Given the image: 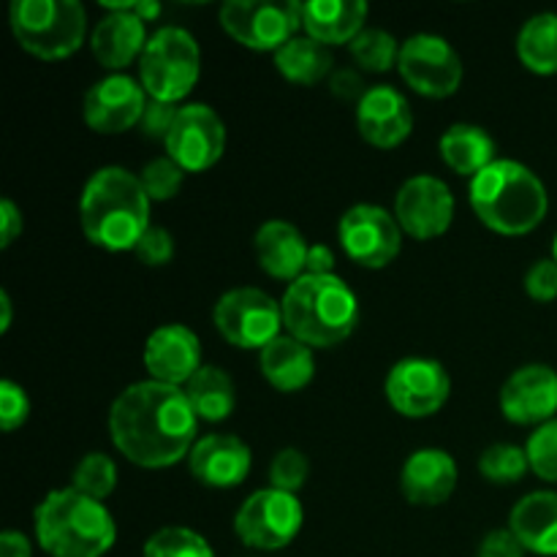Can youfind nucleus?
Wrapping results in <instances>:
<instances>
[{"label":"nucleus","instance_id":"f257e3e1","mask_svg":"<svg viewBox=\"0 0 557 557\" xmlns=\"http://www.w3.org/2000/svg\"><path fill=\"white\" fill-rule=\"evenodd\" d=\"M196 433L199 417L185 389L161 381L125 386L109 408L112 444L139 468H169L188 460Z\"/></svg>","mask_w":557,"mask_h":557},{"label":"nucleus","instance_id":"f03ea898","mask_svg":"<svg viewBox=\"0 0 557 557\" xmlns=\"http://www.w3.org/2000/svg\"><path fill=\"white\" fill-rule=\"evenodd\" d=\"M150 196L139 174L123 166H101L79 196V223L85 237L103 250H134L150 223Z\"/></svg>","mask_w":557,"mask_h":557},{"label":"nucleus","instance_id":"7ed1b4c3","mask_svg":"<svg viewBox=\"0 0 557 557\" xmlns=\"http://www.w3.org/2000/svg\"><path fill=\"white\" fill-rule=\"evenodd\" d=\"M468 199L479 221L506 237L531 234L542 226L549 210L547 185L531 166L515 158H498L471 177Z\"/></svg>","mask_w":557,"mask_h":557},{"label":"nucleus","instance_id":"20e7f679","mask_svg":"<svg viewBox=\"0 0 557 557\" xmlns=\"http://www.w3.org/2000/svg\"><path fill=\"white\" fill-rule=\"evenodd\" d=\"M38 547L52 557H103L117 542V525L103 500L74 487L52 490L33 511Z\"/></svg>","mask_w":557,"mask_h":557},{"label":"nucleus","instance_id":"39448f33","mask_svg":"<svg viewBox=\"0 0 557 557\" xmlns=\"http://www.w3.org/2000/svg\"><path fill=\"white\" fill-rule=\"evenodd\" d=\"M283 326L310 348L348 341L359 324L357 294L337 275H302L288 283L281 299Z\"/></svg>","mask_w":557,"mask_h":557},{"label":"nucleus","instance_id":"423d86ee","mask_svg":"<svg viewBox=\"0 0 557 557\" xmlns=\"http://www.w3.org/2000/svg\"><path fill=\"white\" fill-rule=\"evenodd\" d=\"M9 22L20 47L41 60L71 58L87 36V11L79 0H14Z\"/></svg>","mask_w":557,"mask_h":557},{"label":"nucleus","instance_id":"0eeeda50","mask_svg":"<svg viewBox=\"0 0 557 557\" xmlns=\"http://www.w3.org/2000/svg\"><path fill=\"white\" fill-rule=\"evenodd\" d=\"M201 74L199 41L185 27H158L139 58V82L156 101L177 103L196 87Z\"/></svg>","mask_w":557,"mask_h":557},{"label":"nucleus","instance_id":"6e6552de","mask_svg":"<svg viewBox=\"0 0 557 557\" xmlns=\"http://www.w3.org/2000/svg\"><path fill=\"white\" fill-rule=\"evenodd\" d=\"M305 522V509L297 495L283 493V490L264 487L256 490L245 498V504L234 517V531L239 542L250 549L261 553H275L288 547L299 536Z\"/></svg>","mask_w":557,"mask_h":557},{"label":"nucleus","instance_id":"1a4fd4ad","mask_svg":"<svg viewBox=\"0 0 557 557\" xmlns=\"http://www.w3.org/2000/svg\"><path fill=\"white\" fill-rule=\"evenodd\" d=\"M221 25L243 47L275 54L302 27L299 0H226Z\"/></svg>","mask_w":557,"mask_h":557},{"label":"nucleus","instance_id":"9d476101","mask_svg":"<svg viewBox=\"0 0 557 557\" xmlns=\"http://www.w3.org/2000/svg\"><path fill=\"white\" fill-rule=\"evenodd\" d=\"M212 324L223 341L237 348H264L283 335L281 302L253 286H239L223 294L212 308Z\"/></svg>","mask_w":557,"mask_h":557},{"label":"nucleus","instance_id":"9b49d317","mask_svg":"<svg viewBox=\"0 0 557 557\" xmlns=\"http://www.w3.org/2000/svg\"><path fill=\"white\" fill-rule=\"evenodd\" d=\"M403 228L389 210L379 205H354L337 223V239L351 261L368 270H384L400 256Z\"/></svg>","mask_w":557,"mask_h":557},{"label":"nucleus","instance_id":"f8f14e48","mask_svg":"<svg viewBox=\"0 0 557 557\" xmlns=\"http://www.w3.org/2000/svg\"><path fill=\"white\" fill-rule=\"evenodd\" d=\"M408 87L428 98H449L462 85V58L457 49L435 33H417L400 44L397 60Z\"/></svg>","mask_w":557,"mask_h":557},{"label":"nucleus","instance_id":"ddd939ff","mask_svg":"<svg viewBox=\"0 0 557 557\" xmlns=\"http://www.w3.org/2000/svg\"><path fill=\"white\" fill-rule=\"evenodd\" d=\"M384 392L397 413L408 419H428L449 400L451 379L438 359L406 357L392 364Z\"/></svg>","mask_w":557,"mask_h":557},{"label":"nucleus","instance_id":"4468645a","mask_svg":"<svg viewBox=\"0 0 557 557\" xmlns=\"http://www.w3.org/2000/svg\"><path fill=\"white\" fill-rule=\"evenodd\" d=\"M163 147L183 172H207L226 150V125L207 103H185Z\"/></svg>","mask_w":557,"mask_h":557},{"label":"nucleus","instance_id":"2eb2a0df","mask_svg":"<svg viewBox=\"0 0 557 557\" xmlns=\"http://www.w3.org/2000/svg\"><path fill=\"white\" fill-rule=\"evenodd\" d=\"M395 218L413 239H435L449 232L455 221V196L435 174L406 180L395 196Z\"/></svg>","mask_w":557,"mask_h":557},{"label":"nucleus","instance_id":"dca6fc26","mask_svg":"<svg viewBox=\"0 0 557 557\" xmlns=\"http://www.w3.org/2000/svg\"><path fill=\"white\" fill-rule=\"evenodd\" d=\"M150 96L139 79L128 74H109L98 79L82 101V117L96 134H123L141 123Z\"/></svg>","mask_w":557,"mask_h":557},{"label":"nucleus","instance_id":"f3484780","mask_svg":"<svg viewBox=\"0 0 557 557\" xmlns=\"http://www.w3.org/2000/svg\"><path fill=\"white\" fill-rule=\"evenodd\" d=\"M500 411L522 428H542L557 417V370L549 364H522L500 386Z\"/></svg>","mask_w":557,"mask_h":557},{"label":"nucleus","instance_id":"a211bd4d","mask_svg":"<svg viewBox=\"0 0 557 557\" xmlns=\"http://www.w3.org/2000/svg\"><path fill=\"white\" fill-rule=\"evenodd\" d=\"M145 368L152 381L183 389L201 370V341L190 326L163 324L147 337Z\"/></svg>","mask_w":557,"mask_h":557},{"label":"nucleus","instance_id":"6ab92c4d","mask_svg":"<svg viewBox=\"0 0 557 557\" xmlns=\"http://www.w3.org/2000/svg\"><path fill=\"white\" fill-rule=\"evenodd\" d=\"M357 128L364 141L381 150H392L411 136V103L397 87L373 85L357 103Z\"/></svg>","mask_w":557,"mask_h":557},{"label":"nucleus","instance_id":"aec40b11","mask_svg":"<svg viewBox=\"0 0 557 557\" xmlns=\"http://www.w3.org/2000/svg\"><path fill=\"white\" fill-rule=\"evenodd\" d=\"M253 455L248 444L237 435L212 433L196 441V446L188 455V468L194 479L205 487L232 490L248 479Z\"/></svg>","mask_w":557,"mask_h":557},{"label":"nucleus","instance_id":"412c9836","mask_svg":"<svg viewBox=\"0 0 557 557\" xmlns=\"http://www.w3.org/2000/svg\"><path fill=\"white\" fill-rule=\"evenodd\" d=\"M457 462L444 449H419L408 455L400 471V490L408 504L441 506L457 490Z\"/></svg>","mask_w":557,"mask_h":557},{"label":"nucleus","instance_id":"4be33fe9","mask_svg":"<svg viewBox=\"0 0 557 557\" xmlns=\"http://www.w3.org/2000/svg\"><path fill=\"white\" fill-rule=\"evenodd\" d=\"M256 259L267 275L277 281H297L305 275L310 243L294 223L267 221L261 223L253 237Z\"/></svg>","mask_w":557,"mask_h":557},{"label":"nucleus","instance_id":"5701e85b","mask_svg":"<svg viewBox=\"0 0 557 557\" xmlns=\"http://www.w3.org/2000/svg\"><path fill=\"white\" fill-rule=\"evenodd\" d=\"M145 25L147 22L128 14V11H109V14H103L90 33V49L98 63L120 74L125 65L141 58L147 41H150Z\"/></svg>","mask_w":557,"mask_h":557},{"label":"nucleus","instance_id":"b1692460","mask_svg":"<svg viewBox=\"0 0 557 557\" xmlns=\"http://www.w3.org/2000/svg\"><path fill=\"white\" fill-rule=\"evenodd\" d=\"M370 5L364 0H305L299 3L302 27L310 38L335 47L351 44L364 30Z\"/></svg>","mask_w":557,"mask_h":557},{"label":"nucleus","instance_id":"393cba45","mask_svg":"<svg viewBox=\"0 0 557 557\" xmlns=\"http://www.w3.org/2000/svg\"><path fill=\"white\" fill-rule=\"evenodd\" d=\"M509 528L525 553L557 557V493L536 490L511 509Z\"/></svg>","mask_w":557,"mask_h":557},{"label":"nucleus","instance_id":"a878e982","mask_svg":"<svg viewBox=\"0 0 557 557\" xmlns=\"http://www.w3.org/2000/svg\"><path fill=\"white\" fill-rule=\"evenodd\" d=\"M261 375L275 386L277 392H299L313 381L315 357L308 343L297 341L294 335H277L267 343L259 354Z\"/></svg>","mask_w":557,"mask_h":557},{"label":"nucleus","instance_id":"bb28decb","mask_svg":"<svg viewBox=\"0 0 557 557\" xmlns=\"http://www.w3.org/2000/svg\"><path fill=\"white\" fill-rule=\"evenodd\" d=\"M441 158L446 161V166L455 169L457 174H468V177H476L479 172L490 166V163L498 161V145H495L493 136L482 128V125L473 123H455L444 131L438 141Z\"/></svg>","mask_w":557,"mask_h":557},{"label":"nucleus","instance_id":"cd10ccee","mask_svg":"<svg viewBox=\"0 0 557 557\" xmlns=\"http://www.w3.org/2000/svg\"><path fill=\"white\" fill-rule=\"evenodd\" d=\"M196 417L205 422H223L237 408V386L232 375L215 364H201L199 373L183 386Z\"/></svg>","mask_w":557,"mask_h":557},{"label":"nucleus","instance_id":"c85d7f7f","mask_svg":"<svg viewBox=\"0 0 557 557\" xmlns=\"http://www.w3.org/2000/svg\"><path fill=\"white\" fill-rule=\"evenodd\" d=\"M332 65H335V58L330 47L310 38L308 33L305 36L297 33L275 52V69L294 85H319L332 74Z\"/></svg>","mask_w":557,"mask_h":557},{"label":"nucleus","instance_id":"c756f323","mask_svg":"<svg viewBox=\"0 0 557 557\" xmlns=\"http://www.w3.org/2000/svg\"><path fill=\"white\" fill-rule=\"evenodd\" d=\"M517 58L539 76L557 74V14L539 11L517 33Z\"/></svg>","mask_w":557,"mask_h":557},{"label":"nucleus","instance_id":"7c9ffc66","mask_svg":"<svg viewBox=\"0 0 557 557\" xmlns=\"http://www.w3.org/2000/svg\"><path fill=\"white\" fill-rule=\"evenodd\" d=\"M351 58L359 69L370 71V74H384L392 65H397L400 60V44L384 27H364L351 44Z\"/></svg>","mask_w":557,"mask_h":557},{"label":"nucleus","instance_id":"2f4dec72","mask_svg":"<svg viewBox=\"0 0 557 557\" xmlns=\"http://www.w3.org/2000/svg\"><path fill=\"white\" fill-rule=\"evenodd\" d=\"M145 557H215L201 533L183 525H169L145 542Z\"/></svg>","mask_w":557,"mask_h":557},{"label":"nucleus","instance_id":"473e14b6","mask_svg":"<svg viewBox=\"0 0 557 557\" xmlns=\"http://www.w3.org/2000/svg\"><path fill=\"white\" fill-rule=\"evenodd\" d=\"M479 471L493 484H517L531 471V462L522 446L493 444L479 457Z\"/></svg>","mask_w":557,"mask_h":557},{"label":"nucleus","instance_id":"72a5a7b5","mask_svg":"<svg viewBox=\"0 0 557 557\" xmlns=\"http://www.w3.org/2000/svg\"><path fill=\"white\" fill-rule=\"evenodd\" d=\"M71 487L96 500H107L117 487V466L103 451H90L74 468V484Z\"/></svg>","mask_w":557,"mask_h":557},{"label":"nucleus","instance_id":"f704fd0d","mask_svg":"<svg viewBox=\"0 0 557 557\" xmlns=\"http://www.w3.org/2000/svg\"><path fill=\"white\" fill-rule=\"evenodd\" d=\"M525 455L539 479L557 484V417L533 430L525 444Z\"/></svg>","mask_w":557,"mask_h":557},{"label":"nucleus","instance_id":"c9c22d12","mask_svg":"<svg viewBox=\"0 0 557 557\" xmlns=\"http://www.w3.org/2000/svg\"><path fill=\"white\" fill-rule=\"evenodd\" d=\"M141 185H145L150 201H169L180 194L183 188L185 172L172 161L169 156L152 158V161L145 163L139 174Z\"/></svg>","mask_w":557,"mask_h":557},{"label":"nucleus","instance_id":"e433bc0d","mask_svg":"<svg viewBox=\"0 0 557 557\" xmlns=\"http://www.w3.org/2000/svg\"><path fill=\"white\" fill-rule=\"evenodd\" d=\"M310 476L308 457L299 449H281L270 462V487L283 490V493L297 495V490L305 487Z\"/></svg>","mask_w":557,"mask_h":557},{"label":"nucleus","instance_id":"4c0bfd02","mask_svg":"<svg viewBox=\"0 0 557 557\" xmlns=\"http://www.w3.org/2000/svg\"><path fill=\"white\" fill-rule=\"evenodd\" d=\"M27 417H30L27 392L11 379L0 381V428L5 433H14V430H20L27 422Z\"/></svg>","mask_w":557,"mask_h":557},{"label":"nucleus","instance_id":"58836bf2","mask_svg":"<svg viewBox=\"0 0 557 557\" xmlns=\"http://www.w3.org/2000/svg\"><path fill=\"white\" fill-rule=\"evenodd\" d=\"M136 259L147 267H163L174 256V237L163 226H150L134 248Z\"/></svg>","mask_w":557,"mask_h":557},{"label":"nucleus","instance_id":"ea45409f","mask_svg":"<svg viewBox=\"0 0 557 557\" xmlns=\"http://www.w3.org/2000/svg\"><path fill=\"white\" fill-rule=\"evenodd\" d=\"M180 114V107L177 103H169V101H156V98H150V103H147L145 114H141V134L147 136V139L152 141H163L166 145L169 134H172V125L174 120H177Z\"/></svg>","mask_w":557,"mask_h":557},{"label":"nucleus","instance_id":"a19ab883","mask_svg":"<svg viewBox=\"0 0 557 557\" xmlns=\"http://www.w3.org/2000/svg\"><path fill=\"white\" fill-rule=\"evenodd\" d=\"M525 292L536 302H553L557 299V261L539 259L525 272Z\"/></svg>","mask_w":557,"mask_h":557},{"label":"nucleus","instance_id":"79ce46f5","mask_svg":"<svg viewBox=\"0 0 557 557\" xmlns=\"http://www.w3.org/2000/svg\"><path fill=\"white\" fill-rule=\"evenodd\" d=\"M479 557H525V547L511 528H495L479 544Z\"/></svg>","mask_w":557,"mask_h":557},{"label":"nucleus","instance_id":"37998d69","mask_svg":"<svg viewBox=\"0 0 557 557\" xmlns=\"http://www.w3.org/2000/svg\"><path fill=\"white\" fill-rule=\"evenodd\" d=\"M330 90L335 92L337 98H343V101L359 103L370 87H364V79L359 76V71L337 69V71H332V76H330Z\"/></svg>","mask_w":557,"mask_h":557},{"label":"nucleus","instance_id":"c03bdc74","mask_svg":"<svg viewBox=\"0 0 557 557\" xmlns=\"http://www.w3.org/2000/svg\"><path fill=\"white\" fill-rule=\"evenodd\" d=\"M22 226H25V218H22L20 207L9 196L0 199V248H9L22 234Z\"/></svg>","mask_w":557,"mask_h":557},{"label":"nucleus","instance_id":"a18cd8bd","mask_svg":"<svg viewBox=\"0 0 557 557\" xmlns=\"http://www.w3.org/2000/svg\"><path fill=\"white\" fill-rule=\"evenodd\" d=\"M107 11H128V14L139 16L141 22H152L161 16V3L158 0H101Z\"/></svg>","mask_w":557,"mask_h":557},{"label":"nucleus","instance_id":"49530a36","mask_svg":"<svg viewBox=\"0 0 557 557\" xmlns=\"http://www.w3.org/2000/svg\"><path fill=\"white\" fill-rule=\"evenodd\" d=\"M305 275H335V253H332L330 245L324 243L310 245Z\"/></svg>","mask_w":557,"mask_h":557},{"label":"nucleus","instance_id":"de8ad7c7","mask_svg":"<svg viewBox=\"0 0 557 557\" xmlns=\"http://www.w3.org/2000/svg\"><path fill=\"white\" fill-rule=\"evenodd\" d=\"M0 557H33L30 539L20 531L0 533Z\"/></svg>","mask_w":557,"mask_h":557},{"label":"nucleus","instance_id":"09e8293b","mask_svg":"<svg viewBox=\"0 0 557 557\" xmlns=\"http://www.w3.org/2000/svg\"><path fill=\"white\" fill-rule=\"evenodd\" d=\"M11 326V297L9 292H0V332H9Z\"/></svg>","mask_w":557,"mask_h":557},{"label":"nucleus","instance_id":"8fccbe9b","mask_svg":"<svg viewBox=\"0 0 557 557\" xmlns=\"http://www.w3.org/2000/svg\"><path fill=\"white\" fill-rule=\"evenodd\" d=\"M553 259L557 261V234H555V243H553Z\"/></svg>","mask_w":557,"mask_h":557}]
</instances>
